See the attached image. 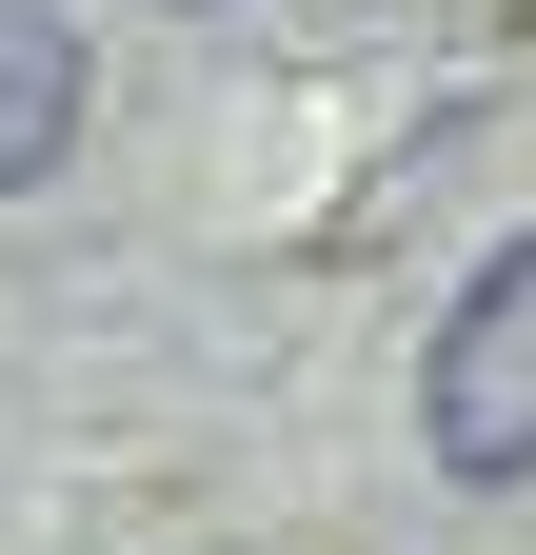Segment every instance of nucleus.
Instances as JSON below:
<instances>
[{"instance_id": "obj_2", "label": "nucleus", "mask_w": 536, "mask_h": 555, "mask_svg": "<svg viewBox=\"0 0 536 555\" xmlns=\"http://www.w3.org/2000/svg\"><path fill=\"white\" fill-rule=\"evenodd\" d=\"M80 159V40H60V0H0V198Z\"/></svg>"}, {"instance_id": "obj_1", "label": "nucleus", "mask_w": 536, "mask_h": 555, "mask_svg": "<svg viewBox=\"0 0 536 555\" xmlns=\"http://www.w3.org/2000/svg\"><path fill=\"white\" fill-rule=\"evenodd\" d=\"M418 437H437L457 496H516V476H536V238H497V258H477V298L437 318Z\"/></svg>"}]
</instances>
